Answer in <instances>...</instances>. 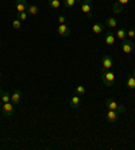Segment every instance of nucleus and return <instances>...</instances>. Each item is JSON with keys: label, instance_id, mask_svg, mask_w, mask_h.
<instances>
[{"label": "nucleus", "instance_id": "a211bd4d", "mask_svg": "<svg viewBox=\"0 0 135 150\" xmlns=\"http://www.w3.org/2000/svg\"><path fill=\"white\" fill-rule=\"evenodd\" d=\"M47 4L53 10H58L61 7V0H47Z\"/></svg>", "mask_w": 135, "mask_h": 150}, {"label": "nucleus", "instance_id": "423d86ee", "mask_svg": "<svg viewBox=\"0 0 135 150\" xmlns=\"http://www.w3.org/2000/svg\"><path fill=\"white\" fill-rule=\"evenodd\" d=\"M81 11L88 18H92V0H83L81 1Z\"/></svg>", "mask_w": 135, "mask_h": 150}, {"label": "nucleus", "instance_id": "b1692460", "mask_svg": "<svg viewBox=\"0 0 135 150\" xmlns=\"http://www.w3.org/2000/svg\"><path fill=\"white\" fill-rule=\"evenodd\" d=\"M12 27H14L15 30H19V28L22 27V21H20V19H18V18H15L14 22H12Z\"/></svg>", "mask_w": 135, "mask_h": 150}, {"label": "nucleus", "instance_id": "2f4dec72", "mask_svg": "<svg viewBox=\"0 0 135 150\" xmlns=\"http://www.w3.org/2000/svg\"><path fill=\"white\" fill-rule=\"evenodd\" d=\"M0 46H1V41H0Z\"/></svg>", "mask_w": 135, "mask_h": 150}, {"label": "nucleus", "instance_id": "412c9836", "mask_svg": "<svg viewBox=\"0 0 135 150\" xmlns=\"http://www.w3.org/2000/svg\"><path fill=\"white\" fill-rule=\"evenodd\" d=\"M76 0H64V7L65 8H73L76 6Z\"/></svg>", "mask_w": 135, "mask_h": 150}, {"label": "nucleus", "instance_id": "7ed1b4c3", "mask_svg": "<svg viewBox=\"0 0 135 150\" xmlns=\"http://www.w3.org/2000/svg\"><path fill=\"white\" fill-rule=\"evenodd\" d=\"M114 68V59L110 54H104L101 58V69L104 70H111Z\"/></svg>", "mask_w": 135, "mask_h": 150}, {"label": "nucleus", "instance_id": "f8f14e48", "mask_svg": "<svg viewBox=\"0 0 135 150\" xmlns=\"http://www.w3.org/2000/svg\"><path fill=\"white\" fill-rule=\"evenodd\" d=\"M104 26H107V27L110 28H115L116 26H118V19L114 16H110L105 19V23H104Z\"/></svg>", "mask_w": 135, "mask_h": 150}, {"label": "nucleus", "instance_id": "f03ea898", "mask_svg": "<svg viewBox=\"0 0 135 150\" xmlns=\"http://www.w3.org/2000/svg\"><path fill=\"white\" fill-rule=\"evenodd\" d=\"M105 105H107L108 110H114V111H118L119 114H123L126 112V107L123 104H119L116 100H114L112 98H107L105 99Z\"/></svg>", "mask_w": 135, "mask_h": 150}, {"label": "nucleus", "instance_id": "1a4fd4ad", "mask_svg": "<svg viewBox=\"0 0 135 150\" xmlns=\"http://www.w3.org/2000/svg\"><path fill=\"white\" fill-rule=\"evenodd\" d=\"M57 33H58L61 37H69L70 35V28L66 23L65 25H58V27H57Z\"/></svg>", "mask_w": 135, "mask_h": 150}, {"label": "nucleus", "instance_id": "7c9ffc66", "mask_svg": "<svg viewBox=\"0 0 135 150\" xmlns=\"http://www.w3.org/2000/svg\"><path fill=\"white\" fill-rule=\"evenodd\" d=\"M0 80H1V73H0Z\"/></svg>", "mask_w": 135, "mask_h": 150}, {"label": "nucleus", "instance_id": "aec40b11", "mask_svg": "<svg viewBox=\"0 0 135 150\" xmlns=\"http://www.w3.org/2000/svg\"><path fill=\"white\" fill-rule=\"evenodd\" d=\"M0 100H1V103H8V101H11V95L7 91H3V93L0 96Z\"/></svg>", "mask_w": 135, "mask_h": 150}, {"label": "nucleus", "instance_id": "4468645a", "mask_svg": "<svg viewBox=\"0 0 135 150\" xmlns=\"http://www.w3.org/2000/svg\"><path fill=\"white\" fill-rule=\"evenodd\" d=\"M115 39H116V37H115L112 33H105V37H104V41H105V43H107L108 46H111L115 43Z\"/></svg>", "mask_w": 135, "mask_h": 150}, {"label": "nucleus", "instance_id": "f257e3e1", "mask_svg": "<svg viewBox=\"0 0 135 150\" xmlns=\"http://www.w3.org/2000/svg\"><path fill=\"white\" fill-rule=\"evenodd\" d=\"M100 77L105 87H114L115 85V74L112 73V70L100 69Z\"/></svg>", "mask_w": 135, "mask_h": 150}, {"label": "nucleus", "instance_id": "cd10ccee", "mask_svg": "<svg viewBox=\"0 0 135 150\" xmlns=\"http://www.w3.org/2000/svg\"><path fill=\"white\" fill-rule=\"evenodd\" d=\"M131 74H132V76L135 77V68H134V69H132V73H131Z\"/></svg>", "mask_w": 135, "mask_h": 150}, {"label": "nucleus", "instance_id": "0eeeda50", "mask_svg": "<svg viewBox=\"0 0 135 150\" xmlns=\"http://www.w3.org/2000/svg\"><path fill=\"white\" fill-rule=\"evenodd\" d=\"M120 118V114L118 111H114V110H108V112L105 114V119H107V122L110 123H116Z\"/></svg>", "mask_w": 135, "mask_h": 150}, {"label": "nucleus", "instance_id": "c85d7f7f", "mask_svg": "<svg viewBox=\"0 0 135 150\" xmlns=\"http://www.w3.org/2000/svg\"><path fill=\"white\" fill-rule=\"evenodd\" d=\"M1 93H3V89H1V88H0V96H1ZM1 101V100H0Z\"/></svg>", "mask_w": 135, "mask_h": 150}, {"label": "nucleus", "instance_id": "9b49d317", "mask_svg": "<svg viewBox=\"0 0 135 150\" xmlns=\"http://www.w3.org/2000/svg\"><path fill=\"white\" fill-rule=\"evenodd\" d=\"M70 107H73V108H77L80 104H81V98H80V95H77V93H74L70 98Z\"/></svg>", "mask_w": 135, "mask_h": 150}, {"label": "nucleus", "instance_id": "6e6552de", "mask_svg": "<svg viewBox=\"0 0 135 150\" xmlns=\"http://www.w3.org/2000/svg\"><path fill=\"white\" fill-rule=\"evenodd\" d=\"M27 7H28L27 0H16V1H15L16 12H24V11H27Z\"/></svg>", "mask_w": 135, "mask_h": 150}, {"label": "nucleus", "instance_id": "5701e85b", "mask_svg": "<svg viewBox=\"0 0 135 150\" xmlns=\"http://www.w3.org/2000/svg\"><path fill=\"white\" fill-rule=\"evenodd\" d=\"M16 18L18 19H20L22 22H26L27 21V18H28V14L24 11V12H16Z\"/></svg>", "mask_w": 135, "mask_h": 150}, {"label": "nucleus", "instance_id": "20e7f679", "mask_svg": "<svg viewBox=\"0 0 135 150\" xmlns=\"http://www.w3.org/2000/svg\"><path fill=\"white\" fill-rule=\"evenodd\" d=\"M1 112H3L4 116L7 118H11L14 115L15 108H14V103L12 101H8V103H3V107H1Z\"/></svg>", "mask_w": 135, "mask_h": 150}, {"label": "nucleus", "instance_id": "9d476101", "mask_svg": "<svg viewBox=\"0 0 135 150\" xmlns=\"http://www.w3.org/2000/svg\"><path fill=\"white\" fill-rule=\"evenodd\" d=\"M11 101H12L14 104H19V103L22 101V91L19 89V88L14 89V93L11 95Z\"/></svg>", "mask_w": 135, "mask_h": 150}, {"label": "nucleus", "instance_id": "c756f323", "mask_svg": "<svg viewBox=\"0 0 135 150\" xmlns=\"http://www.w3.org/2000/svg\"><path fill=\"white\" fill-rule=\"evenodd\" d=\"M76 1H77V3H81V1H83V0H76Z\"/></svg>", "mask_w": 135, "mask_h": 150}, {"label": "nucleus", "instance_id": "393cba45", "mask_svg": "<svg viewBox=\"0 0 135 150\" xmlns=\"http://www.w3.org/2000/svg\"><path fill=\"white\" fill-rule=\"evenodd\" d=\"M57 22H58L59 25H65L66 22H68V18L65 16V15H58V18H57Z\"/></svg>", "mask_w": 135, "mask_h": 150}, {"label": "nucleus", "instance_id": "39448f33", "mask_svg": "<svg viewBox=\"0 0 135 150\" xmlns=\"http://www.w3.org/2000/svg\"><path fill=\"white\" fill-rule=\"evenodd\" d=\"M135 50V43L131 39H124L122 41V52L126 53V54H130Z\"/></svg>", "mask_w": 135, "mask_h": 150}, {"label": "nucleus", "instance_id": "bb28decb", "mask_svg": "<svg viewBox=\"0 0 135 150\" xmlns=\"http://www.w3.org/2000/svg\"><path fill=\"white\" fill-rule=\"evenodd\" d=\"M130 1H131V0H118V3L122 4V6H126V4H128Z\"/></svg>", "mask_w": 135, "mask_h": 150}, {"label": "nucleus", "instance_id": "6ab92c4d", "mask_svg": "<svg viewBox=\"0 0 135 150\" xmlns=\"http://www.w3.org/2000/svg\"><path fill=\"white\" fill-rule=\"evenodd\" d=\"M112 11H114L115 14H120V12L124 11V6H122V4H119L118 1H116V3H114V6H112Z\"/></svg>", "mask_w": 135, "mask_h": 150}, {"label": "nucleus", "instance_id": "dca6fc26", "mask_svg": "<svg viewBox=\"0 0 135 150\" xmlns=\"http://www.w3.org/2000/svg\"><path fill=\"white\" fill-rule=\"evenodd\" d=\"M103 31H104L103 23H95V25L92 26V33H95V34H101Z\"/></svg>", "mask_w": 135, "mask_h": 150}, {"label": "nucleus", "instance_id": "a878e982", "mask_svg": "<svg viewBox=\"0 0 135 150\" xmlns=\"http://www.w3.org/2000/svg\"><path fill=\"white\" fill-rule=\"evenodd\" d=\"M127 37L130 39L135 38V30H134V28H130V30H128V31H127Z\"/></svg>", "mask_w": 135, "mask_h": 150}, {"label": "nucleus", "instance_id": "4be33fe9", "mask_svg": "<svg viewBox=\"0 0 135 150\" xmlns=\"http://www.w3.org/2000/svg\"><path fill=\"white\" fill-rule=\"evenodd\" d=\"M76 93L80 95V96H84V95L87 93V89H85V87H83V85H78V87H76Z\"/></svg>", "mask_w": 135, "mask_h": 150}, {"label": "nucleus", "instance_id": "ddd939ff", "mask_svg": "<svg viewBox=\"0 0 135 150\" xmlns=\"http://www.w3.org/2000/svg\"><path fill=\"white\" fill-rule=\"evenodd\" d=\"M126 87H127L128 89H135V77L132 76V74H127Z\"/></svg>", "mask_w": 135, "mask_h": 150}, {"label": "nucleus", "instance_id": "2eb2a0df", "mask_svg": "<svg viewBox=\"0 0 135 150\" xmlns=\"http://www.w3.org/2000/svg\"><path fill=\"white\" fill-rule=\"evenodd\" d=\"M115 37H116L118 39H120V41H124V39L127 38V31H126L123 27H120V28H118V30H116Z\"/></svg>", "mask_w": 135, "mask_h": 150}, {"label": "nucleus", "instance_id": "f3484780", "mask_svg": "<svg viewBox=\"0 0 135 150\" xmlns=\"http://www.w3.org/2000/svg\"><path fill=\"white\" fill-rule=\"evenodd\" d=\"M28 15H31V16H35V15L38 14V7L35 6V4H28L27 7V11H26Z\"/></svg>", "mask_w": 135, "mask_h": 150}]
</instances>
